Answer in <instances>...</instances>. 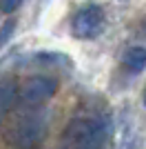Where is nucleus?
Instances as JSON below:
<instances>
[{"label":"nucleus","instance_id":"obj_1","mask_svg":"<svg viewBox=\"0 0 146 149\" xmlns=\"http://www.w3.org/2000/svg\"><path fill=\"white\" fill-rule=\"evenodd\" d=\"M106 138L102 120L75 118L67 125L62 134V149H100Z\"/></svg>","mask_w":146,"mask_h":149},{"label":"nucleus","instance_id":"obj_2","mask_svg":"<svg viewBox=\"0 0 146 149\" xmlns=\"http://www.w3.org/2000/svg\"><path fill=\"white\" fill-rule=\"evenodd\" d=\"M104 27V11L102 7L97 5H89L84 9H80L75 16H73V36L80 38V40H91L95 38Z\"/></svg>","mask_w":146,"mask_h":149},{"label":"nucleus","instance_id":"obj_3","mask_svg":"<svg viewBox=\"0 0 146 149\" xmlns=\"http://www.w3.org/2000/svg\"><path fill=\"white\" fill-rule=\"evenodd\" d=\"M58 91V80L51 76H33L22 85L20 89V98L27 105H40L44 100H49Z\"/></svg>","mask_w":146,"mask_h":149},{"label":"nucleus","instance_id":"obj_4","mask_svg":"<svg viewBox=\"0 0 146 149\" xmlns=\"http://www.w3.org/2000/svg\"><path fill=\"white\" fill-rule=\"evenodd\" d=\"M44 120L42 113H33V116H27L22 123L18 125V129H16V140H18L20 147H29L33 145L36 140H40L44 134Z\"/></svg>","mask_w":146,"mask_h":149},{"label":"nucleus","instance_id":"obj_5","mask_svg":"<svg viewBox=\"0 0 146 149\" xmlns=\"http://www.w3.org/2000/svg\"><path fill=\"white\" fill-rule=\"evenodd\" d=\"M124 67L131 71V74H140L146 69V49L144 47H131V49L124 54L122 58Z\"/></svg>","mask_w":146,"mask_h":149},{"label":"nucleus","instance_id":"obj_6","mask_svg":"<svg viewBox=\"0 0 146 149\" xmlns=\"http://www.w3.org/2000/svg\"><path fill=\"white\" fill-rule=\"evenodd\" d=\"M13 98H16V85L11 80L0 82V116H5L13 105Z\"/></svg>","mask_w":146,"mask_h":149},{"label":"nucleus","instance_id":"obj_7","mask_svg":"<svg viewBox=\"0 0 146 149\" xmlns=\"http://www.w3.org/2000/svg\"><path fill=\"white\" fill-rule=\"evenodd\" d=\"M20 2H22V0H0V9L5 13H13L20 7Z\"/></svg>","mask_w":146,"mask_h":149},{"label":"nucleus","instance_id":"obj_8","mask_svg":"<svg viewBox=\"0 0 146 149\" xmlns=\"http://www.w3.org/2000/svg\"><path fill=\"white\" fill-rule=\"evenodd\" d=\"M144 105H146V98H144Z\"/></svg>","mask_w":146,"mask_h":149}]
</instances>
